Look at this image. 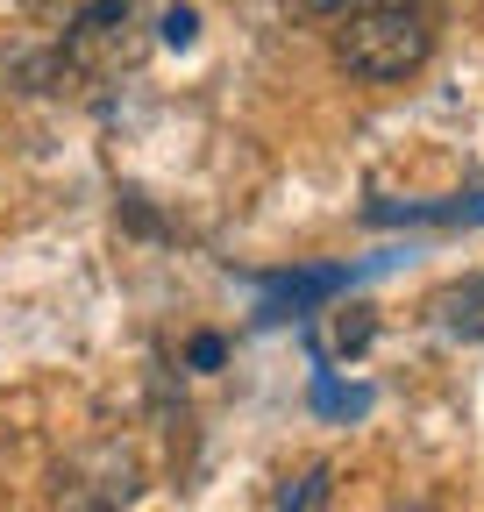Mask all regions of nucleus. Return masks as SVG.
Returning a JSON list of instances; mask_svg holds the SVG:
<instances>
[{
  "label": "nucleus",
  "instance_id": "obj_8",
  "mask_svg": "<svg viewBox=\"0 0 484 512\" xmlns=\"http://www.w3.org/2000/svg\"><path fill=\"white\" fill-rule=\"evenodd\" d=\"M456 306H463V313H456V328L484 342V285H470V299H456Z\"/></svg>",
  "mask_w": 484,
  "mask_h": 512
},
{
  "label": "nucleus",
  "instance_id": "obj_6",
  "mask_svg": "<svg viewBox=\"0 0 484 512\" xmlns=\"http://www.w3.org/2000/svg\"><path fill=\"white\" fill-rule=\"evenodd\" d=\"M193 36H200V15L193 8H164V43L171 50H193Z\"/></svg>",
  "mask_w": 484,
  "mask_h": 512
},
{
  "label": "nucleus",
  "instance_id": "obj_1",
  "mask_svg": "<svg viewBox=\"0 0 484 512\" xmlns=\"http://www.w3.org/2000/svg\"><path fill=\"white\" fill-rule=\"evenodd\" d=\"M428 50H435V29H428V15H413V8H356L335 29V64L349 79H363V86L413 79L420 64H428Z\"/></svg>",
  "mask_w": 484,
  "mask_h": 512
},
{
  "label": "nucleus",
  "instance_id": "obj_10",
  "mask_svg": "<svg viewBox=\"0 0 484 512\" xmlns=\"http://www.w3.org/2000/svg\"><path fill=\"white\" fill-rule=\"evenodd\" d=\"M371 8H413V15H428L435 0H371Z\"/></svg>",
  "mask_w": 484,
  "mask_h": 512
},
{
  "label": "nucleus",
  "instance_id": "obj_4",
  "mask_svg": "<svg viewBox=\"0 0 484 512\" xmlns=\"http://www.w3.org/2000/svg\"><path fill=\"white\" fill-rule=\"evenodd\" d=\"M371 335H378V320H371V306H342V313H335V349H342V356H356V349H371Z\"/></svg>",
  "mask_w": 484,
  "mask_h": 512
},
{
  "label": "nucleus",
  "instance_id": "obj_9",
  "mask_svg": "<svg viewBox=\"0 0 484 512\" xmlns=\"http://www.w3.org/2000/svg\"><path fill=\"white\" fill-rule=\"evenodd\" d=\"M314 15H356V8H371V0H307Z\"/></svg>",
  "mask_w": 484,
  "mask_h": 512
},
{
  "label": "nucleus",
  "instance_id": "obj_5",
  "mask_svg": "<svg viewBox=\"0 0 484 512\" xmlns=\"http://www.w3.org/2000/svg\"><path fill=\"white\" fill-rule=\"evenodd\" d=\"M314 406H321V413H371V392H363V384L321 377V384H314Z\"/></svg>",
  "mask_w": 484,
  "mask_h": 512
},
{
  "label": "nucleus",
  "instance_id": "obj_3",
  "mask_svg": "<svg viewBox=\"0 0 484 512\" xmlns=\"http://www.w3.org/2000/svg\"><path fill=\"white\" fill-rule=\"evenodd\" d=\"M328 498H335V470H328V463H314L307 477L285 491V512H328Z\"/></svg>",
  "mask_w": 484,
  "mask_h": 512
},
{
  "label": "nucleus",
  "instance_id": "obj_2",
  "mask_svg": "<svg viewBox=\"0 0 484 512\" xmlns=\"http://www.w3.org/2000/svg\"><path fill=\"white\" fill-rule=\"evenodd\" d=\"M342 285H349V271H342V264H321V271H278V278H264V306H257V320L307 313V306L335 299Z\"/></svg>",
  "mask_w": 484,
  "mask_h": 512
},
{
  "label": "nucleus",
  "instance_id": "obj_7",
  "mask_svg": "<svg viewBox=\"0 0 484 512\" xmlns=\"http://www.w3.org/2000/svg\"><path fill=\"white\" fill-rule=\"evenodd\" d=\"M221 356H228L221 335H193V342H186V363H193V370H221Z\"/></svg>",
  "mask_w": 484,
  "mask_h": 512
}]
</instances>
